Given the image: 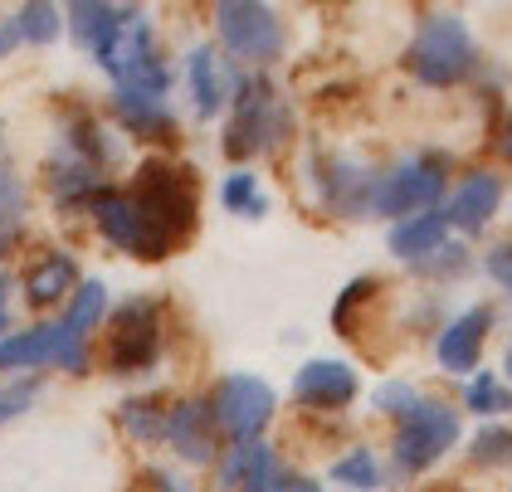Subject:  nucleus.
<instances>
[{"instance_id": "ddd939ff", "label": "nucleus", "mask_w": 512, "mask_h": 492, "mask_svg": "<svg viewBox=\"0 0 512 492\" xmlns=\"http://www.w3.org/2000/svg\"><path fill=\"white\" fill-rule=\"evenodd\" d=\"M161 434L171 439V449L186 458V463H210V454H215V439H210V410L196 405V400L176 405L171 419L161 424Z\"/></svg>"}, {"instance_id": "7ed1b4c3", "label": "nucleus", "mask_w": 512, "mask_h": 492, "mask_svg": "<svg viewBox=\"0 0 512 492\" xmlns=\"http://www.w3.org/2000/svg\"><path fill=\"white\" fill-rule=\"evenodd\" d=\"M454 439H459V415L439 400H415V410L395 429V458H400V468L425 473L430 463L449 454Z\"/></svg>"}, {"instance_id": "f257e3e1", "label": "nucleus", "mask_w": 512, "mask_h": 492, "mask_svg": "<svg viewBox=\"0 0 512 492\" xmlns=\"http://www.w3.org/2000/svg\"><path fill=\"white\" fill-rule=\"evenodd\" d=\"M127 200L142 220V259H166L196 229V176L171 161H147Z\"/></svg>"}, {"instance_id": "72a5a7b5", "label": "nucleus", "mask_w": 512, "mask_h": 492, "mask_svg": "<svg viewBox=\"0 0 512 492\" xmlns=\"http://www.w3.org/2000/svg\"><path fill=\"white\" fill-rule=\"evenodd\" d=\"M15 39H20V30H15V25H0V59L10 54V44H15Z\"/></svg>"}, {"instance_id": "c85d7f7f", "label": "nucleus", "mask_w": 512, "mask_h": 492, "mask_svg": "<svg viewBox=\"0 0 512 492\" xmlns=\"http://www.w3.org/2000/svg\"><path fill=\"white\" fill-rule=\"evenodd\" d=\"M35 395H40V380H15L10 390H0V424L25 415V410L35 405Z\"/></svg>"}, {"instance_id": "a878e982", "label": "nucleus", "mask_w": 512, "mask_h": 492, "mask_svg": "<svg viewBox=\"0 0 512 492\" xmlns=\"http://www.w3.org/2000/svg\"><path fill=\"white\" fill-rule=\"evenodd\" d=\"M469 410H478V415L512 410V390L493 376V371H483V376H473V385H469Z\"/></svg>"}, {"instance_id": "6e6552de", "label": "nucleus", "mask_w": 512, "mask_h": 492, "mask_svg": "<svg viewBox=\"0 0 512 492\" xmlns=\"http://www.w3.org/2000/svg\"><path fill=\"white\" fill-rule=\"evenodd\" d=\"M98 64L118 83H132L137 74H147L157 64V54H152V20L142 10H118L113 30L98 39Z\"/></svg>"}, {"instance_id": "c756f323", "label": "nucleus", "mask_w": 512, "mask_h": 492, "mask_svg": "<svg viewBox=\"0 0 512 492\" xmlns=\"http://www.w3.org/2000/svg\"><path fill=\"white\" fill-rule=\"evenodd\" d=\"M122 419L132 424V434H137V439H152V434H161V419H157V410H147V400H127Z\"/></svg>"}, {"instance_id": "4be33fe9", "label": "nucleus", "mask_w": 512, "mask_h": 492, "mask_svg": "<svg viewBox=\"0 0 512 492\" xmlns=\"http://www.w3.org/2000/svg\"><path fill=\"white\" fill-rule=\"evenodd\" d=\"M49 190L59 205H79V200H93L98 186H93V166L83 156H59L49 161Z\"/></svg>"}, {"instance_id": "39448f33", "label": "nucleus", "mask_w": 512, "mask_h": 492, "mask_svg": "<svg viewBox=\"0 0 512 492\" xmlns=\"http://www.w3.org/2000/svg\"><path fill=\"white\" fill-rule=\"evenodd\" d=\"M439 190H444V171H439V161H405V166H395L386 171L376 190H371V210L376 215H425L434 210V200H439Z\"/></svg>"}, {"instance_id": "f03ea898", "label": "nucleus", "mask_w": 512, "mask_h": 492, "mask_svg": "<svg viewBox=\"0 0 512 492\" xmlns=\"http://www.w3.org/2000/svg\"><path fill=\"white\" fill-rule=\"evenodd\" d=\"M410 69L430 88H449L473 69V35L459 15H430L410 44Z\"/></svg>"}, {"instance_id": "cd10ccee", "label": "nucleus", "mask_w": 512, "mask_h": 492, "mask_svg": "<svg viewBox=\"0 0 512 492\" xmlns=\"http://www.w3.org/2000/svg\"><path fill=\"white\" fill-rule=\"evenodd\" d=\"M473 458L478 463H512V429H483L473 439Z\"/></svg>"}, {"instance_id": "1a4fd4ad", "label": "nucleus", "mask_w": 512, "mask_h": 492, "mask_svg": "<svg viewBox=\"0 0 512 492\" xmlns=\"http://www.w3.org/2000/svg\"><path fill=\"white\" fill-rule=\"evenodd\" d=\"M157 356V307L147 298H132L113 312V337H108V361L113 371H142Z\"/></svg>"}, {"instance_id": "393cba45", "label": "nucleus", "mask_w": 512, "mask_h": 492, "mask_svg": "<svg viewBox=\"0 0 512 492\" xmlns=\"http://www.w3.org/2000/svg\"><path fill=\"white\" fill-rule=\"evenodd\" d=\"M332 483L356 488V492H371L376 483H381V468H376V458L366 454V449H356V454L337 458V468H332Z\"/></svg>"}, {"instance_id": "473e14b6", "label": "nucleus", "mask_w": 512, "mask_h": 492, "mask_svg": "<svg viewBox=\"0 0 512 492\" xmlns=\"http://www.w3.org/2000/svg\"><path fill=\"white\" fill-rule=\"evenodd\" d=\"M269 492H322V483H313V478H283V483Z\"/></svg>"}, {"instance_id": "412c9836", "label": "nucleus", "mask_w": 512, "mask_h": 492, "mask_svg": "<svg viewBox=\"0 0 512 492\" xmlns=\"http://www.w3.org/2000/svg\"><path fill=\"white\" fill-rule=\"evenodd\" d=\"M444 210H425V215H415V220H405V225H395L391 234V249L400 259H425L434 249H444Z\"/></svg>"}, {"instance_id": "5701e85b", "label": "nucleus", "mask_w": 512, "mask_h": 492, "mask_svg": "<svg viewBox=\"0 0 512 492\" xmlns=\"http://www.w3.org/2000/svg\"><path fill=\"white\" fill-rule=\"evenodd\" d=\"M69 15H74V39H79V44H93V49H98V39L108 35L113 20H118V10H113V5H98V0H83Z\"/></svg>"}, {"instance_id": "aec40b11", "label": "nucleus", "mask_w": 512, "mask_h": 492, "mask_svg": "<svg viewBox=\"0 0 512 492\" xmlns=\"http://www.w3.org/2000/svg\"><path fill=\"white\" fill-rule=\"evenodd\" d=\"M118 117L132 132H147V137H171V113H166V98L161 93H142V88H118Z\"/></svg>"}, {"instance_id": "0eeeda50", "label": "nucleus", "mask_w": 512, "mask_h": 492, "mask_svg": "<svg viewBox=\"0 0 512 492\" xmlns=\"http://www.w3.org/2000/svg\"><path fill=\"white\" fill-rule=\"evenodd\" d=\"M210 415L220 419V429L235 444H254V434L274 415V390L254 376H225L220 390H215V410Z\"/></svg>"}, {"instance_id": "7c9ffc66", "label": "nucleus", "mask_w": 512, "mask_h": 492, "mask_svg": "<svg viewBox=\"0 0 512 492\" xmlns=\"http://www.w3.org/2000/svg\"><path fill=\"white\" fill-rule=\"evenodd\" d=\"M415 400H420V395H415L410 385H381V390H376V405H381V410H395V415H410Z\"/></svg>"}, {"instance_id": "a211bd4d", "label": "nucleus", "mask_w": 512, "mask_h": 492, "mask_svg": "<svg viewBox=\"0 0 512 492\" xmlns=\"http://www.w3.org/2000/svg\"><path fill=\"white\" fill-rule=\"evenodd\" d=\"M59 356H64L59 322H54V327L15 332V337H0V366H44V361H59Z\"/></svg>"}, {"instance_id": "e433bc0d", "label": "nucleus", "mask_w": 512, "mask_h": 492, "mask_svg": "<svg viewBox=\"0 0 512 492\" xmlns=\"http://www.w3.org/2000/svg\"><path fill=\"white\" fill-rule=\"evenodd\" d=\"M5 327H10V317H5V307H0V337H5Z\"/></svg>"}, {"instance_id": "dca6fc26", "label": "nucleus", "mask_w": 512, "mask_h": 492, "mask_svg": "<svg viewBox=\"0 0 512 492\" xmlns=\"http://www.w3.org/2000/svg\"><path fill=\"white\" fill-rule=\"evenodd\" d=\"M74 283H79V268H74L69 254H44V259H35L30 273H25V303L54 307Z\"/></svg>"}, {"instance_id": "4468645a", "label": "nucleus", "mask_w": 512, "mask_h": 492, "mask_svg": "<svg viewBox=\"0 0 512 492\" xmlns=\"http://www.w3.org/2000/svg\"><path fill=\"white\" fill-rule=\"evenodd\" d=\"M108 312V293H103V283H83L79 293H74V307H69V317L59 322V332H64V366L69 371H79L83 366V337L98 327V317Z\"/></svg>"}, {"instance_id": "f704fd0d", "label": "nucleus", "mask_w": 512, "mask_h": 492, "mask_svg": "<svg viewBox=\"0 0 512 492\" xmlns=\"http://www.w3.org/2000/svg\"><path fill=\"white\" fill-rule=\"evenodd\" d=\"M152 483H157V492H181L171 478H166V473H152Z\"/></svg>"}, {"instance_id": "4c0bfd02", "label": "nucleus", "mask_w": 512, "mask_h": 492, "mask_svg": "<svg viewBox=\"0 0 512 492\" xmlns=\"http://www.w3.org/2000/svg\"><path fill=\"white\" fill-rule=\"evenodd\" d=\"M0 298H5V278H0Z\"/></svg>"}, {"instance_id": "2f4dec72", "label": "nucleus", "mask_w": 512, "mask_h": 492, "mask_svg": "<svg viewBox=\"0 0 512 492\" xmlns=\"http://www.w3.org/2000/svg\"><path fill=\"white\" fill-rule=\"evenodd\" d=\"M488 273L512 293V244H498V249L488 254Z\"/></svg>"}, {"instance_id": "ea45409f", "label": "nucleus", "mask_w": 512, "mask_h": 492, "mask_svg": "<svg viewBox=\"0 0 512 492\" xmlns=\"http://www.w3.org/2000/svg\"><path fill=\"white\" fill-rule=\"evenodd\" d=\"M0 244H5V229H0Z\"/></svg>"}, {"instance_id": "f8f14e48", "label": "nucleus", "mask_w": 512, "mask_h": 492, "mask_svg": "<svg viewBox=\"0 0 512 492\" xmlns=\"http://www.w3.org/2000/svg\"><path fill=\"white\" fill-rule=\"evenodd\" d=\"M498 200H503V181H498V176H488V171H478V176H469L464 186L454 190V200H449L444 220L473 234V229H483L488 220H493Z\"/></svg>"}, {"instance_id": "bb28decb", "label": "nucleus", "mask_w": 512, "mask_h": 492, "mask_svg": "<svg viewBox=\"0 0 512 492\" xmlns=\"http://www.w3.org/2000/svg\"><path fill=\"white\" fill-rule=\"evenodd\" d=\"M15 30H20V39H30V44H49V39L59 35V10L54 5H25L20 20H15Z\"/></svg>"}, {"instance_id": "b1692460", "label": "nucleus", "mask_w": 512, "mask_h": 492, "mask_svg": "<svg viewBox=\"0 0 512 492\" xmlns=\"http://www.w3.org/2000/svg\"><path fill=\"white\" fill-rule=\"evenodd\" d=\"M220 200H225L230 210H239V215H249V220H259V215L269 210L264 190H259V181H254L249 171H235V176L225 181V190H220Z\"/></svg>"}, {"instance_id": "c9c22d12", "label": "nucleus", "mask_w": 512, "mask_h": 492, "mask_svg": "<svg viewBox=\"0 0 512 492\" xmlns=\"http://www.w3.org/2000/svg\"><path fill=\"white\" fill-rule=\"evenodd\" d=\"M498 147H503V156L512 161V117H508V127H503V142H498Z\"/></svg>"}, {"instance_id": "f3484780", "label": "nucleus", "mask_w": 512, "mask_h": 492, "mask_svg": "<svg viewBox=\"0 0 512 492\" xmlns=\"http://www.w3.org/2000/svg\"><path fill=\"white\" fill-rule=\"evenodd\" d=\"M93 220H98V229H103L118 249L142 254V220H137V210H132L127 195H118V190H98V195H93Z\"/></svg>"}, {"instance_id": "9d476101", "label": "nucleus", "mask_w": 512, "mask_h": 492, "mask_svg": "<svg viewBox=\"0 0 512 492\" xmlns=\"http://www.w3.org/2000/svg\"><path fill=\"white\" fill-rule=\"evenodd\" d=\"M293 390L313 410H337V405H347L356 395V371L347 361H308L298 371V380H293Z\"/></svg>"}, {"instance_id": "2eb2a0df", "label": "nucleus", "mask_w": 512, "mask_h": 492, "mask_svg": "<svg viewBox=\"0 0 512 492\" xmlns=\"http://www.w3.org/2000/svg\"><path fill=\"white\" fill-rule=\"evenodd\" d=\"M186 74H191V93H196V113L215 117L220 113V103L230 98V88H235V74L220 64L215 49H196L191 64H186Z\"/></svg>"}, {"instance_id": "20e7f679", "label": "nucleus", "mask_w": 512, "mask_h": 492, "mask_svg": "<svg viewBox=\"0 0 512 492\" xmlns=\"http://www.w3.org/2000/svg\"><path fill=\"white\" fill-rule=\"evenodd\" d=\"M283 127V113H278V98L269 88V78H249L244 88L235 93V117H230V132H225V152L230 156H254L274 142Z\"/></svg>"}, {"instance_id": "423d86ee", "label": "nucleus", "mask_w": 512, "mask_h": 492, "mask_svg": "<svg viewBox=\"0 0 512 492\" xmlns=\"http://www.w3.org/2000/svg\"><path fill=\"white\" fill-rule=\"evenodd\" d=\"M215 25H220V39L230 44V54L239 59H274L283 49V25H278V10L269 5L230 0L215 10Z\"/></svg>"}, {"instance_id": "6ab92c4d", "label": "nucleus", "mask_w": 512, "mask_h": 492, "mask_svg": "<svg viewBox=\"0 0 512 492\" xmlns=\"http://www.w3.org/2000/svg\"><path fill=\"white\" fill-rule=\"evenodd\" d=\"M225 488H239V492H269L274 483V454L264 444H235L225 468H220Z\"/></svg>"}, {"instance_id": "58836bf2", "label": "nucleus", "mask_w": 512, "mask_h": 492, "mask_svg": "<svg viewBox=\"0 0 512 492\" xmlns=\"http://www.w3.org/2000/svg\"><path fill=\"white\" fill-rule=\"evenodd\" d=\"M508 376H512V351H508Z\"/></svg>"}, {"instance_id": "9b49d317", "label": "nucleus", "mask_w": 512, "mask_h": 492, "mask_svg": "<svg viewBox=\"0 0 512 492\" xmlns=\"http://www.w3.org/2000/svg\"><path fill=\"white\" fill-rule=\"evenodd\" d=\"M488 327H493V312H488V307H469L464 317H454V322L444 327V337H439V366H444V371H473Z\"/></svg>"}]
</instances>
